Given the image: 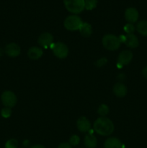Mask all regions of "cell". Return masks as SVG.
<instances>
[{"label":"cell","instance_id":"1","mask_svg":"<svg viewBox=\"0 0 147 148\" xmlns=\"http://www.w3.org/2000/svg\"><path fill=\"white\" fill-rule=\"evenodd\" d=\"M94 130L101 136L110 135L115 130L114 124L107 117H99L94 123Z\"/></svg>","mask_w":147,"mask_h":148},{"label":"cell","instance_id":"2","mask_svg":"<svg viewBox=\"0 0 147 148\" xmlns=\"http://www.w3.org/2000/svg\"><path fill=\"white\" fill-rule=\"evenodd\" d=\"M102 45L106 49L109 51H115L120 46V41L119 38L112 34L105 35L102 40Z\"/></svg>","mask_w":147,"mask_h":148},{"label":"cell","instance_id":"3","mask_svg":"<svg viewBox=\"0 0 147 148\" xmlns=\"http://www.w3.org/2000/svg\"><path fill=\"white\" fill-rule=\"evenodd\" d=\"M66 10L73 14H79L84 10V0H63Z\"/></svg>","mask_w":147,"mask_h":148},{"label":"cell","instance_id":"4","mask_svg":"<svg viewBox=\"0 0 147 148\" xmlns=\"http://www.w3.org/2000/svg\"><path fill=\"white\" fill-rule=\"evenodd\" d=\"M83 24V21L81 19L80 17L76 14L70 15L66 17L64 20V27L67 30L71 31H74V30H79L82 25Z\"/></svg>","mask_w":147,"mask_h":148},{"label":"cell","instance_id":"5","mask_svg":"<svg viewBox=\"0 0 147 148\" xmlns=\"http://www.w3.org/2000/svg\"><path fill=\"white\" fill-rule=\"evenodd\" d=\"M53 54L59 59H65L69 54V48L62 42L53 43L50 46Z\"/></svg>","mask_w":147,"mask_h":148},{"label":"cell","instance_id":"6","mask_svg":"<svg viewBox=\"0 0 147 148\" xmlns=\"http://www.w3.org/2000/svg\"><path fill=\"white\" fill-rule=\"evenodd\" d=\"M1 101L4 106L12 108L16 105L17 99L14 92L10 90H6L1 94Z\"/></svg>","mask_w":147,"mask_h":148},{"label":"cell","instance_id":"7","mask_svg":"<svg viewBox=\"0 0 147 148\" xmlns=\"http://www.w3.org/2000/svg\"><path fill=\"white\" fill-rule=\"evenodd\" d=\"M53 42V36L50 33H43L39 36L37 39V43L40 46L43 48L50 47Z\"/></svg>","mask_w":147,"mask_h":148},{"label":"cell","instance_id":"8","mask_svg":"<svg viewBox=\"0 0 147 148\" xmlns=\"http://www.w3.org/2000/svg\"><path fill=\"white\" fill-rule=\"evenodd\" d=\"M4 52L10 57H17L20 54L21 49L20 46L15 43H10L6 46Z\"/></svg>","mask_w":147,"mask_h":148},{"label":"cell","instance_id":"9","mask_svg":"<svg viewBox=\"0 0 147 148\" xmlns=\"http://www.w3.org/2000/svg\"><path fill=\"white\" fill-rule=\"evenodd\" d=\"M139 14L138 10L134 7H129L125 12V18L128 23H135L138 20Z\"/></svg>","mask_w":147,"mask_h":148},{"label":"cell","instance_id":"10","mask_svg":"<svg viewBox=\"0 0 147 148\" xmlns=\"http://www.w3.org/2000/svg\"><path fill=\"white\" fill-rule=\"evenodd\" d=\"M133 59V53L131 51H122L120 53L118 59V63L122 65V66L128 64Z\"/></svg>","mask_w":147,"mask_h":148},{"label":"cell","instance_id":"11","mask_svg":"<svg viewBox=\"0 0 147 148\" xmlns=\"http://www.w3.org/2000/svg\"><path fill=\"white\" fill-rule=\"evenodd\" d=\"M76 127L81 132H87L91 129L90 121L86 117L82 116L76 121Z\"/></svg>","mask_w":147,"mask_h":148},{"label":"cell","instance_id":"12","mask_svg":"<svg viewBox=\"0 0 147 148\" xmlns=\"http://www.w3.org/2000/svg\"><path fill=\"white\" fill-rule=\"evenodd\" d=\"M124 43L128 47L131 49H135L138 47L139 45V41L136 36L134 34H127L125 35V38Z\"/></svg>","mask_w":147,"mask_h":148},{"label":"cell","instance_id":"13","mask_svg":"<svg viewBox=\"0 0 147 148\" xmlns=\"http://www.w3.org/2000/svg\"><path fill=\"white\" fill-rule=\"evenodd\" d=\"M43 49L40 47H37V46H33L27 51V56H28V57L30 59H33V60L40 59L43 56Z\"/></svg>","mask_w":147,"mask_h":148},{"label":"cell","instance_id":"14","mask_svg":"<svg viewBox=\"0 0 147 148\" xmlns=\"http://www.w3.org/2000/svg\"><path fill=\"white\" fill-rule=\"evenodd\" d=\"M127 92H128V90H127L126 86L120 82L115 84L113 88L114 94L118 98H123L126 95Z\"/></svg>","mask_w":147,"mask_h":148},{"label":"cell","instance_id":"15","mask_svg":"<svg viewBox=\"0 0 147 148\" xmlns=\"http://www.w3.org/2000/svg\"><path fill=\"white\" fill-rule=\"evenodd\" d=\"M122 144L119 139L116 137H110L105 142V148H122Z\"/></svg>","mask_w":147,"mask_h":148},{"label":"cell","instance_id":"16","mask_svg":"<svg viewBox=\"0 0 147 148\" xmlns=\"http://www.w3.org/2000/svg\"><path fill=\"white\" fill-rule=\"evenodd\" d=\"M84 143L86 148H95L97 145V140L93 134L89 133V134H86L84 137Z\"/></svg>","mask_w":147,"mask_h":148},{"label":"cell","instance_id":"17","mask_svg":"<svg viewBox=\"0 0 147 148\" xmlns=\"http://www.w3.org/2000/svg\"><path fill=\"white\" fill-rule=\"evenodd\" d=\"M80 34L84 37H89L92 33V28L90 24L88 23H83L79 28Z\"/></svg>","mask_w":147,"mask_h":148},{"label":"cell","instance_id":"18","mask_svg":"<svg viewBox=\"0 0 147 148\" xmlns=\"http://www.w3.org/2000/svg\"><path fill=\"white\" fill-rule=\"evenodd\" d=\"M136 30L141 36H147V20H141L137 23Z\"/></svg>","mask_w":147,"mask_h":148},{"label":"cell","instance_id":"19","mask_svg":"<svg viewBox=\"0 0 147 148\" xmlns=\"http://www.w3.org/2000/svg\"><path fill=\"white\" fill-rule=\"evenodd\" d=\"M109 111V107H108V106H107L106 104H101L97 109L98 114H99V116H101V117H105V116L108 115Z\"/></svg>","mask_w":147,"mask_h":148},{"label":"cell","instance_id":"20","mask_svg":"<svg viewBox=\"0 0 147 148\" xmlns=\"http://www.w3.org/2000/svg\"><path fill=\"white\" fill-rule=\"evenodd\" d=\"M97 5V0H84V9L92 10Z\"/></svg>","mask_w":147,"mask_h":148},{"label":"cell","instance_id":"21","mask_svg":"<svg viewBox=\"0 0 147 148\" xmlns=\"http://www.w3.org/2000/svg\"><path fill=\"white\" fill-rule=\"evenodd\" d=\"M18 147V141L15 139H10L7 140L5 143V148H17Z\"/></svg>","mask_w":147,"mask_h":148},{"label":"cell","instance_id":"22","mask_svg":"<svg viewBox=\"0 0 147 148\" xmlns=\"http://www.w3.org/2000/svg\"><path fill=\"white\" fill-rule=\"evenodd\" d=\"M123 30L127 34H133L134 31H135V27L131 23H128L124 26Z\"/></svg>","mask_w":147,"mask_h":148},{"label":"cell","instance_id":"23","mask_svg":"<svg viewBox=\"0 0 147 148\" xmlns=\"http://www.w3.org/2000/svg\"><path fill=\"white\" fill-rule=\"evenodd\" d=\"M1 115L3 118L7 119L9 117L11 116L12 115V110L10 108H7V107H5V108H2L1 111Z\"/></svg>","mask_w":147,"mask_h":148},{"label":"cell","instance_id":"24","mask_svg":"<svg viewBox=\"0 0 147 148\" xmlns=\"http://www.w3.org/2000/svg\"><path fill=\"white\" fill-rule=\"evenodd\" d=\"M79 142H80V139H79V136L74 134V135H72L71 137H70L69 143L71 146H76L79 145Z\"/></svg>","mask_w":147,"mask_h":148},{"label":"cell","instance_id":"25","mask_svg":"<svg viewBox=\"0 0 147 148\" xmlns=\"http://www.w3.org/2000/svg\"><path fill=\"white\" fill-rule=\"evenodd\" d=\"M107 62H108V59H107V58L102 57V58H101V59H98V60L95 62V66H97V67H101V66H104V65L106 64Z\"/></svg>","mask_w":147,"mask_h":148},{"label":"cell","instance_id":"26","mask_svg":"<svg viewBox=\"0 0 147 148\" xmlns=\"http://www.w3.org/2000/svg\"><path fill=\"white\" fill-rule=\"evenodd\" d=\"M58 148H72L71 145L68 143H63L59 145Z\"/></svg>","mask_w":147,"mask_h":148},{"label":"cell","instance_id":"27","mask_svg":"<svg viewBox=\"0 0 147 148\" xmlns=\"http://www.w3.org/2000/svg\"><path fill=\"white\" fill-rule=\"evenodd\" d=\"M142 75H143V76H144V77L146 78V79H147V66L143 69Z\"/></svg>","mask_w":147,"mask_h":148},{"label":"cell","instance_id":"28","mask_svg":"<svg viewBox=\"0 0 147 148\" xmlns=\"http://www.w3.org/2000/svg\"><path fill=\"white\" fill-rule=\"evenodd\" d=\"M30 148H46V147H45L43 145H33Z\"/></svg>","mask_w":147,"mask_h":148},{"label":"cell","instance_id":"29","mask_svg":"<svg viewBox=\"0 0 147 148\" xmlns=\"http://www.w3.org/2000/svg\"><path fill=\"white\" fill-rule=\"evenodd\" d=\"M29 144H30L29 140H24V143H23V145H24V146H25V147H27V146L29 145Z\"/></svg>","mask_w":147,"mask_h":148},{"label":"cell","instance_id":"30","mask_svg":"<svg viewBox=\"0 0 147 148\" xmlns=\"http://www.w3.org/2000/svg\"><path fill=\"white\" fill-rule=\"evenodd\" d=\"M118 77L120 78V80H123L124 78H125V75H124L123 74H120V75H119Z\"/></svg>","mask_w":147,"mask_h":148},{"label":"cell","instance_id":"31","mask_svg":"<svg viewBox=\"0 0 147 148\" xmlns=\"http://www.w3.org/2000/svg\"><path fill=\"white\" fill-rule=\"evenodd\" d=\"M4 51L1 48H0V57H1V56H3V54H4Z\"/></svg>","mask_w":147,"mask_h":148}]
</instances>
